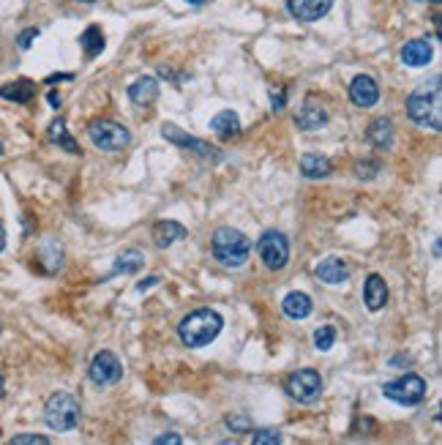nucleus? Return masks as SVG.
Returning <instances> with one entry per match:
<instances>
[{"label":"nucleus","instance_id":"obj_1","mask_svg":"<svg viewBox=\"0 0 442 445\" xmlns=\"http://www.w3.org/2000/svg\"><path fill=\"white\" fill-rule=\"evenodd\" d=\"M407 118L421 129L440 131L442 129V85L434 77L423 88L412 91L407 96Z\"/></svg>","mask_w":442,"mask_h":445},{"label":"nucleus","instance_id":"obj_2","mask_svg":"<svg viewBox=\"0 0 442 445\" xmlns=\"http://www.w3.org/2000/svg\"><path fill=\"white\" fill-rule=\"evenodd\" d=\"M224 328V317L216 311V309H194L191 314H186L181 325H178V336L186 347L199 350V347H208Z\"/></svg>","mask_w":442,"mask_h":445},{"label":"nucleus","instance_id":"obj_3","mask_svg":"<svg viewBox=\"0 0 442 445\" xmlns=\"http://www.w3.org/2000/svg\"><path fill=\"white\" fill-rule=\"evenodd\" d=\"M211 251L221 268H229V271L243 268L251 257V241H248V235H243L235 227H219L211 241Z\"/></svg>","mask_w":442,"mask_h":445},{"label":"nucleus","instance_id":"obj_4","mask_svg":"<svg viewBox=\"0 0 442 445\" xmlns=\"http://www.w3.org/2000/svg\"><path fill=\"white\" fill-rule=\"evenodd\" d=\"M79 418H82V407L76 396L58 391L52 394L44 404V424L52 431H71L79 426Z\"/></svg>","mask_w":442,"mask_h":445},{"label":"nucleus","instance_id":"obj_5","mask_svg":"<svg viewBox=\"0 0 442 445\" xmlns=\"http://www.w3.org/2000/svg\"><path fill=\"white\" fill-rule=\"evenodd\" d=\"M88 137L99 151H107V154H115L131 145V131L118 121H93L88 126Z\"/></svg>","mask_w":442,"mask_h":445},{"label":"nucleus","instance_id":"obj_6","mask_svg":"<svg viewBox=\"0 0 442 445\" xmlns=\"http://www.w3.org/2000/svg\"><path fill=\"white\" fill-rule=\"evenodd\" d=\"M257 254L268 271L287 268V262H290V241H287V235L278 230L262 232L257 241Z\"/></svg>","mask_w":442,"mask_h":445},{"label":"nucleus","instance_id":"obj_7","mask_svg":"<svg viewBox=\"0 0 442 445\" xmlns=\"http://www.w3.org/2000/svg\"><path fill=\"white\" fill-rule=\"evenodd\" d=\"M382 396L391 401H396L401 407H412V404H421L426 396V380L418 377V374H404L398 380L382 385Z\"/></svg>","mask_w":442,"mask_h":445},{"label":"nucleus","instance_id":"obj_8","mask_svg":"<svg viewBox=\"0 0 442 445\" xmlns=\"http://www.w3.org/2000/svg\"><path fill=\"white\" fill-rule=\"evenodd\" d=\"M284 391H287L290 399L301 401V404L317 401L322 394L320 371H314V369H298V371H292L290 377L284 380Z\"/></svg>","mask_w":442,"mask_h":445},{"label":"nucleus","instance_id":"obj_9","mask_svg":"<svg viewBox=\"0 0 442 445\" xmlns=\"http://www.w3.org/2000/svg\"><path fill=\"white\" fill-rule=\"evenodd\" d=\"M161 137L167 139V142H172L175 148H184L189 154H197L199 159H208V161H219V159H221V154L216 151L211 142L186 134L184 129H178L175 123H164V126H161Z\"/></svg>","mask_w":442,"mask_h":445},{"label":"nucleus","instance_id":"obj_10","mask_svg":"<svg viewBox=\"0 0 442 445\" xmlns=\"http://www.w3.org/2000/svg\"><path fill=\"white\" fill-rule=\"evenodd\" d=\"M88 374H91V380L99 385V388H109V385L121 383L123 366H121V361H118V355L112 353V350H101V353H96V358L91 361Z\"/></svg>","mask_w":442,"mask_h":445},{"label":"nucleus","instance_id":"obj_11","mask_svg":"<svg viewBox=\"0 0 442 445\" xmlns=\"http://www.w3.org/2000/svg\"><path fill=\"white\" fill-rule=\"evenodd\" d=\"M350 101L361 109L374 107L380 101V85H377V79L368 77V74H358L350 82Z\"/></svg>","mask_w":442,"mask_h":445},{"label":"nucleus","instance_id":"obj_12","mask_svg":"<svg viewBox=\"0 0 442 445\" xmlns=\"http://www.w3.org/2000/svg\"><path fill=\"white\" fill-rule=\"evenodd\" d=\"M328 121H331V112L314 99H306L303 107L298 109V115H295V126L301 131H317L322 126H328Z\"/></svg>","mask_w":442,"mask_h":445},{"label":"nucleus","instance_id":"obj_13","mask_svg":"<svg viewBox=\"0 0 442 445\" xmlns=\"http://www.w3.org/2000/svg\"><path fill=\"white\" fill-rule=\"evenodd\" d=\"M287 9L301 22H317L333 9V0H287Z\"/></svg>","mask_w":442,"mask_h":445},{"label":"nucleus","instance_id":"obj_14","mask_svg":"<svg viewBox=\"0 0 442 445\" xmlns=\"http://www.w3.org/2000/svg\"><path fill=\"white\" fill-rule=\"evenodd\" d=\"M434 58V49L428 44L426 39H412L407 44L401 46V63L410 66V69H421V66H428Z\"/></svg>","mask_w":442,"mask_h":445},{"label":"nucleus","instance_id":"obj_15","mask_svg":"<svg viewBox=\"0 0 442 445\" xmlns=\"http://www.w3.org/2000/svg\"><path fill=\"white\" fill-rule=\"evenodd\" d=\"M317 279L322 284H344L350 279V265L341 260V257H325V260L317 265Z\"/></svg>","mask_w":442,"mask_h":445},{"label":"nucleus","instance_id":"obj_16","mask_svg":"<svg viewBox=\"0 0 442 445\" xmlns=\"http://www.w3.org/2000/svg\"><path fill=\"white\" fill-rule=\"evenodd\" d=\"M129 99H131V104H137V107H151L153 101L159 99V79L148 77V74L134 79V82L129 85Z\"/></svg>","mask_w":442,"mask_h":445},{"label":"nucleus","instance_id":"obj_17","mask_svg":"<svg viewBox=\"0 0 442 445\" xmlns=\"http://www.w3.org/2000/svg\"><path fill=\"white\" fill-rule=\"evenodd\" d=\"M331 172H333V164H331L328 156H320V154L301 156V175H303L306 181H322Z\"/></svg>","mask_w":442,"mask_h":445},{"label":"nucleus","instance_id":"obj_18","mask_svg":"<svg viewBox=\"0 0 442 445\" xmlns=\"http://www.w3.org/2000/svg\"><path fill=\"white\" fill-rule=\"evenodd\" d=\"M363 301H366L368 311H380L388 304V284L380 274H371L363 284Z\"/></svg>","mask_w":442,"mask_h":445},{"label":"nucleus","instance_id":"obj_19","mask_svg":"<svg viewBox=\"0 0 442 445\" xmlns=\"http://www.w3.org/2000/svg\"><path fill=\"white\" fill-rule=\"evenodd\" d=\"M186 238V227L184 224H178V221H159L156 227H153V244L159 246V249H169V246H175L178 241H184Z\"/></svg>","mask_w":442,"mask_h":445},{"label":"nucleus","instance_id":"obj_20","mask_svg":"<svg viewBox=\"0 0 442 445\" xmlns=\"http://www.w3.org/2000/svg\"><path fill=\"white\" fill-rule=\"evenodd\" d=\"M211 131L219 134L221 139H232L241 134V118H238V112H232V109H221L219 115L211 118Z\"/></svg>","mask_w":442,"mask_h":445},{"label":"nucleus","instance_id":"obj_21","mask_svg":"<svg viewBox=\"0 0 442 445\" xmlns=\"http://www.w3.org/2000/svg\"><path fill=\"white\" fill-rule=\"evenodd\" d=\"M33 96H36V85H33V79H14V82H6L3 88H0V99H6V101H14V104H28Z\"/></svg>","mask_w":442,"mask_h":445},{"label":"nucleus","instance_id":"obj_22","mask_svg":"<svg viewBox=\"0 0 442 445\" xmlns=\"http://www.w3.org/2000/svg\"><path fill=\"white\" fill-rule=\"evenodd\" d=\"M281 309H284V314L290 320H306L311 314L314 304H311V298L306 292H287L284 301H281Z\"/></svg>","mask_w":442,"mask_h":445},{"label":"nucleus","instance_id":"obj_23","mask_svg":"<svg viewBox=\"0 0 442 445\" xmlns=\"http://www.w3.org/2000/svg\"><path fill=\"white\" fill-rule=\"evenodd\" d=\"M142 265H145V254H142L139 249H126V251H121V254L115 257L112 274H109L104 281H109V279L118 276V274H137Z\"/></svg>","mask_w":442,"mask_h":445},{"label":"nucleus","instance_id":"obj_24","mask_svg":"<svg viewBox=\"0 0 442 445\" xmlns=\"http://www.w3.org/2000/svg\"><path fill=\"white\" fill-rule=\"evenodd\" d=\"M46 137L52 139L58 148H63L66 154H79V145H76V139L69 134V129H66V121L63 118H55V121L49 123V129H46Z\"/></svg>","mask_w":442,"mask_h":445},{"label":"nucleus","instance_id":"obj_25","mask_svg":"<svg viewBox=\"0 0 442 445\" xmlns=\"http://www.w3.org/2000/svg\"><path fill=\"white\" fill-rule=\"evenodd\" d=\"M79 46H82V52H85V58H96V55H101L104 52V33L99 25H91V28H85L82 36H79Z\"/></svg>","mask_w":442,"mask_h":445},{"label":"nucleus","instance_id":"obj_26","mask_svg":"<svg viewBox=\"0 0 442 445\" xmlns=\"http://www.w3.org/2000/svg\"><path fill=\"white\" fill-rule=\"evenodd\" d=\"M366 137L377 148H391L393 145V123L388 121V118H377V121L368 126Z\"/></svg>","mask_w":442,"mask_h":445},{"label":"nucleus","instance_id":"obj_27","mask_svg":"<svg viewBox=\"0 0 442 445\" xmlns=\"http://www.w3.org/2000/svg\"><path fill=\"white\" fill-rule=\"evenodd\" d=\"M333 344H336V328H331V325H322V328L314 331V347H317V350L328 353Z\"/></svg>","mask_w":442,"mask_h":445},{"label":"nucleus","instance_id":"obj_28","mask_svg":"<svg viewBox=\"0 0 442 445\" xmlns=\"http://www.w3.org/2000/svg\"><path fill=\"white\" fill-rule=\"evenodd\" d=\"M380 169H382V164L377 161V159H363V161L355 164V175L363 178V181H371V178L380 175Z\"/></svg>","mask_w":442,"mask_h":445},{"label":"nucleus","instance_id":"obj_29","mask_svg":"<svg viewBox=\"0 0 442 445\" xmlns=\"http://www.w3.org/2000/svg\"><path fill=\"white\" fill-rule=\"evenodd\" d=\"M224 424H227V429H232V431H251V421H248V415H243V413H235V415H227L224 418Z\"/></svg>","mask_w":442,"mask_h":445},{"label":"nucleus","instance_id":"obj_30","mask_svg":"<svg viewBox=\"0 0 442 445\" xmlns=\"http://www.w3.org/2000/svg\"><path fill=\"white\" fill-rule=\"evenodd\" d=\"M251 443L254 445H278L281 443V434L276 429H259L251 434Z\"/></svg>","mask_w":442,"mask_h":445},{"label":"nucleus","instance_id":"obj_31","mask_svg":"<svg viewBox=\"0 0 442 445\" xmlns=\"http://www.w3.org/2000/svg\"><path fill=\"white\" fill-rule=\"evenodd\" d=\"M11 443L14 445H49V437H44V434H16Z\"/></svg>","mask_w":442,"mask_h":445},{"label":"nucleus","instance_id":"obj_32","mask_svg":"<svg viewBox=\"0 0 442 445\" xmlns=\"http://www.w3.org/2000/svg\"><path fill=\"white\" fill-rule=\"evenodd\" d=\"M36 39H39V28H25V31L19 33V39H16V46L19 49H31Z\"/></svg>","mask_w":442,"mask_h":445},{"label":"nucleus","instance_id":"obj_33","mask_svg":"<svg viewBox=\"0 0 442 445\" xmlns=\"http://www.w3.org/2000/svg\"><path fill=\"white\" fill-rule=\"evenodd\" d=\"M284 104H287V91H284V88L271 91V109H273V112H281Z\"/></svg>","mask_w":442,"mask_h":445},{"label":"nucleus","instance_id":"obj_34","mask_svg":"<svg viewBox=\"0 0 442 445\" xmlns=\"http://www.w3.org/2000/svg\"><path fill=\"white\" fill-rule=\"evenodd\" d=\"M153 443L156 445H181L184 443V437H181V434H161V437H156V440H153Z\"/></svg>","mask_w":442,"mask_h":445},{"label":"nucleus","instance_id":"obj_35","mask_svg":"<svg viewBox=\"0 0 442 445\" xmlns=\"http://www.w3.org/2000/svg\"><path fill=\"white\" fill-rule=\"evenodd\" d=\"M63 79H74V74H71V71H66V74H49L44 82L52 88V85H58V82H63Z\"/></svg>","mask_w":442,"mask_h":445},{"label":"nucleus","instance_id":"obj_36","mask_svg":"<svg viewBox=\"0 0 442 445\" xmlns=\"http://www.w3.org/2000/svg\"><path fill=\"white\" fill-rule=\"evenodd\" d=\"M46 104H49V107H52V109H61V104H63L61 93H55V91L46 93Z\"/></svg>","mask_w":442,"mask_h":445},{"label":"nucleus","instance_id":"obj_37","mask_svg":"<svg viewBox=\"0 0 442 445\" xmlns=\"http://www.w3.org/2000/svg\"><path fill=\"white\" fill-rule=\"evenodd\" d=\"M159 281H161V276H148V279H145V281H139V284H137V292L151 290L153 284H159Z\"/></svg>","mask_w":442,"mask_h":445},{"label":"nucleus","instance_id":"obj_38","mask_svg":"<svg viewBox=\"0 0 442 445\" xmlns=\"http://www.w3.org/2000/svg\"><path fill=\"white\" fill-rule=\"evenodd\" d=\"M6 249V230H3V224H0V251Z\"/></svg>","mask_w":442,"mask_h":445},{"label":"nucleus","instance_id":"obj_39","mask_svg":"<svg viewBox=\"0 0 442 445\" xmlns=\"http://www.w3.org/2000/svg\"><path fill=\"white\" fill-rule=\"evenodd\" d=\"M3 394H6V380L0 377V396H3Z\"/></svg>","mask_w":442,"mask_h":445},{"label":"nucleus","instance_id":"obj_40","mask_svg":"<svg viewBox=\"0 0 442 445\" xmlns=\"http://www.w3.org/2000/svg\"><path fill=\"white\" fill-rule=\"evenodd\" d=\"M186 3H191V6H202L205 0H186Z\"/></svg>","mask_w":442,"mask_h":445},{"label":"nucleus","instance_id":"obj_41","mask_svg":"<svg viewBox=\"0 0 442 445\" xmlns=\"http://www.w3.org/2000/svg\"><path fill=\"white\" fill-rule=\"evenodd\" d=\"M3 154H6V148H3V142H0V156H3Z\"/></svg>","mask_w":442,"mask_h":445},{"label":"nucleus","instance_id":"obj_42","mask_svg":"<svg viewBox=\"0 0 442 445\" xmlns=\"http://www.w3.org/2000/svg\"><path fill=\"white\" fill-rule=\"evenodd\" d=\"M79 3H96V0H79Z\"/></svg>","mask_w":442,"mask_h":445},{"label":"nucleus","instance_id":"obj_43","mask_svg":"<svg viewBox=\"0 0 442 445\" xmlns=\"http://www.w3.org/2000/svg\"><path fill=\"white\" fill-rule=\"evenodd\" d=\"M431 3H440V0H431Z\"/></svg>","mask_w":442,"mask_h":445}]
</instances>
